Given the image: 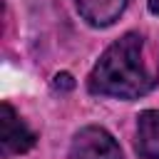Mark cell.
<instances>
[{
    "label": "cell",
    "instance_id": "cell-1",
    "mask_svg": "<svg viewBox=\"0 0 159 159\" xmlns=\"http://www.w3.org/2000/svg\"><path fill=\"white\" fill-rule=\"evenodd\" d=\"M159 84V60L149 57L147 37L137 30L114 40L94 62L87 89L97 97L139 99Z\"/></svg>",
    "mask_w": 159,
    "mask_h": 159
},
{
    "label": "cell",
    "instance_id": "cell-2",
    "mask_svg": "<svg viewBox=\"0 0 159 159\" xmlns=\"http://www.w3.org/2000/svg\"><path fill=\"white\" fill-rule=\"evenodd\" d=\"M70 159H122V147L104 127L87 124L72 137Z\"/></svg>",
    "mask_w": 159,
    "mask_h": 159
},
{
    "label": "cell",
    "instance_id": "cell-3",
    "mask_svg": "<svg viewBox=\"0 0 159 159\" xmlns=\"http://www.w3.org/2000/svg\"><path fill=\"white\" fill-rule=\"evenodd\" d=\"M37 144V134L25 124L10 102L0 104V154L5 159L30 152Z\"/></svg>",
    "mask_w": 159,
    "mask_h": 159
},
{
    "label": "cell",
    "instance_id": "cell-4",
    "mask_svg": "<svg viewBox=\"0 0 159 159\" xmlns=\"http://www.w3.org/2000/svg\"><path fill=\"white\" fill-rule=\"evenodd\" d=\"M129 0H75L80 17L92 27H109L127 10Z\"/></svg>",
    "mask_w": 159,
    "mask_h": 159
},
{
    "label": "cell",
    "instance_id": "cell-5",
    "mask_svg": "<svg viewBox=\"0 0 159 159\" xmlns=\"http://www.w3.org/2000/svg\"><path fill=\"white\" fill-rule=\"evenodd\" d=\"M134 149L142 159H159V109L139 112Z\"/></svg>",
    "mask_w": 159,
    "mask_h": 159
},
{
    "label": "cell",
    "instance_id": "cell-6",
    "mask_svg": "<svg viewBox=\"0 0 159 159\" xmlns=\"http://www.w3.org/2000/svg\"><path fill=\"white\" fill-rule=\"evenodd\" d=\"M60 84H65V87H72L75 82H72V77H70L67 72H62V75H55V87H60Z\"/></svg>",
    "mask_w": 159,
    "mask_h": 159
},
{
    "label": "cell",
    "instance_id": "cell-7",
    "mask_svg": "<svg viewBox=\"0 0 159 159\" xmlns=\"http://www.w3.org/2000/svg\"><path fill=\"white\" fill-rule=\"evenodd\" d=\"M147 7L152 15H159V0H147Z\"/></svg>",
    "mask_w": 159,
    "mask_h": 159
}]
</instances>
